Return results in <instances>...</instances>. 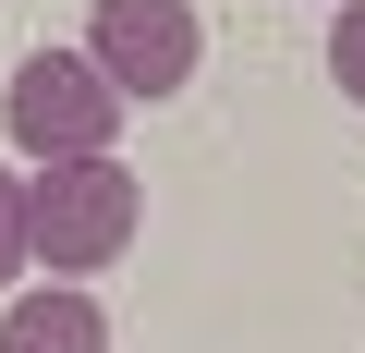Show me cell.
Returning <instances> with one entry per match:
<instances>
[{"label":"cell","instance_id":"6da1fadb","mask_svg":"<svg viewBox=\"0 0 365 353\" xmlns=\"http://www.w3.org/2000/svg\"><path fill=\"white\" fill-rule=\"evenodd\" d=\"M122 110H134V98L98 73V49H25L13 86H0V134H13L25 170H49V158H110Z\"/></svg>","mask_w":365,"mask_h":353},{"label":"cell","instance_id":"7a4b0ae2","mask_svg":"<svg viewBox=\"0 0 365 353\" xmlns=\"http://www.w3.org/2000/svg\"><path fill=\"white\" fill-rule=\"evenodd\" d=\"M25 208H37V268L49 280L122 268L134 256V220H146V195H134L122 158H49V170H25Z\"/></svg>","mask_w":365,"mask_h":353},{"label":"cell","instance_id":"3957f363","mask_svg":"<svg viewBox=\"0 0 365 353\" xmlns=\"http://www.w3.org/2000/svg\"><path fill=\"white\" fill-rule=\"evenodd\" d=\"M86 49L122 98H182L207 61V13L195 0H86Z\"/></svg>","mask_w":365,"mask_h":353},{"label":"cell","instance_id":"277c9868","mask_svg":"<svg viewBox=\"0 0 365 353\" xmlns=\"http://www.w3.org/2000/svg\"><path fill=\"white\" fill-rule=\"evenodd\" d=\"M0 353H110L98 280H25V292H0Z\"/></svg>","mask_w":365,"mask_h":353},{"label":"cell","instance_id":"5b68a950","mask_svg":"<svg viewBox=\"0 0 365 353\" xmlns=\"http://www.w3.org/2000/svg\"><path fill=\"white\" fill-rule=\"evenodd\" d=\"M25 268H37V208H25V170L0 158V292H25Z\"/></svg>","mask_w":365,"mask_h":353},{"label":"cell","instance_id":"8992f818","mask_svg":"<svg viewBox=\"0 0 365 353\" xmlns=\"http://www.w3.org/2000/svg\"><path fill=\"white\" fill-rule=\"evenodd\" d=\"M329 86L365 110V0H341V13H329Z\"/></svg>","mask_w":365,"mask_h":353}]
</instances>
